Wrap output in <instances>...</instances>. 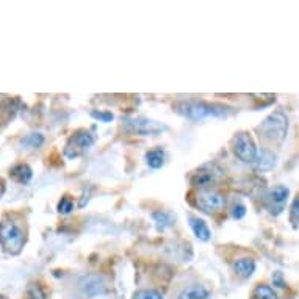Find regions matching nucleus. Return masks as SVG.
<instances>
[{
  "label": "nucleus",
  "mask_w": 299,
  "mask_h": 299,
  "mask_svg": "<svg viewBox=\"0 0 299 299\" xmlns=\"http://www.w3.org/2000/svg\"><path fill=\"white\" fill-rule=\"evenodd\" d=\"M232 151L240 162L248 163V165H254L259 155L257 146H255L252 136L248 132H240L234 136Z\"/></svg>",
  "instance_id": "nucleus-5"
},
{
  "label": "nucleus",
  "mask_w": 299,
  "mask_h": 299,
  "mask_svg": "<svg viewBox=\"0 0 299 299\" xmlns=\"http://www.w3.org/2000/svg\"><path fill=\"white\" fill-rule=\"evenodd\" d=\"M255 168L260 171H268L273 169L276 166V155L274 152H271L269 149H262V152H259L257 160H255Z\"/></svg>",
  "instance_id": "nucleus-15"
},
{
  "label": "nucleus",
  "mask_w": 299,
  "mask_h": 299,
  "mask_svg": "<svg viewBox=\"0 0 299 299\" xmlns=\"http://www.w3.org/2000/svg\"><path fill=\"white\" fill-rule=\"evenodd\" d=\"M10 176H11L13 180H16L18 183L25 185V183H28V182L32 180L33 171H32V168L28 166L27 163H19V165L13 166V168L10 169Z\"/></svg>",
  "instance_id": "nucleus-12"
},
{
  "label": "nucleus",
  "mask_w": 299,
  "mask_h": 299,
  "mask_svg": "<svg viewBox=\"0 0 299 299\" xmlns=\"http://www.w3.org/2000/svg\"><path fill=\"white\" fill-rule=\"evenodd\" d=\"M188 221H190V227L191 231L194 232V235L202 240V241H208L211 238V231L208 229V226L204 219L197 218L194 215H188Z\"/></svg>",
  "instance_id": "nucleus-10"
},
{
  "label": "nucleus",
  "mask_w": 299,
  "mask_h": 299,
  "mask_svg": "<svg viewBox=\"0 0 299 299\" xmlns=\"http://www.w3.org/2000/svg\"><path fill=\"white\" fill-rule=\"evenodd\" d=\"M174 111L191 121H202L207 118H227L232 113V108L204 101H182L174 105Z\"/></svg>",
  "instance_id": "nucleus-2"
},
{
  "label": "nucleus",
  "mask_w": 299,
  "mask_h": 299,
  "mask_svg": "<svg viewBox=\"0 0 299 299\" xmlns=\"http://www.w3.org/2000/svg\"><path fill=\"white\" fill-rule=\"evenodd\" d=\"M288 196H290V190L287 187H283V185H277V187H274L271 191H269L268 199L273 205H277L282 210L283 204L287 202Z\"/></svg>",
  "instance_id": "nucleus-16"
},
{
  "label": "nucleus",
  "mask_w": 299,
  "mask_h": 299,
  "mask_svg": "<svg viewBox=\"0 0 299 299\" xmlns=\"http://www.w3.org/2000/svg\"><path fill=\"white\" fill-rule=\"evenodd\" d=\"M132 299H165V297L157 290H139L133 294Z\"/></svg>",
  "instance_id": "nucleus-20"
},
{
  "label": "nucleus",
  "mask_w": 299,
  "mask_h": 299,
  "mask_svg": "<svg viewBox=\"0 0 299 299\" xmlns=\"http://www.w3.org/2000/svg\"><path fill=\"white\" fill-rule=\"evenodd\" d=\"M42 143H44V136L41 133H30L22 139V146L30 147V149H38L42 146Z\"/></svg>",
  "instance_id": "nucleus-19"
},
{
  "label": "nucleus",
  "mask_w": 299,
  "mask_h": 299,
  "mask_svg": "<svg viewBox=\"0 0 299 299\" xmlns=\"http://www.w3.org/2000/svg\"><path fill=\"white\" fill-rule=\"evenodd\" d=\"M0 299H7V297L5 296H0Z\"/></svg>",
  "instance_id": "nucleus-28"
},
{
  "label": "nucleus",
  "mask_w": 299,
  "mask_h": 299,
  "mask_svg": "<svg viewBox=\"0 0 299 299\" xmlns=\"http://www.w3.org/2000/svg\"><path fill=\"white\" fill-rule=\"evenodd\" d=\"M27 243V231L14 215H5L0 222V245L10 255H18Z\"/></svg>",
  "instance_id": "nucleus-1"
},
{
  "label": "nucleus",
  "mask_w": 299,
  "mask_h": 299,
  "mask_svg": "<svg viewBox=\"0 0 299 299\" xmlns=\"http://www.w3.org/2000/svg\"><path fill=\"white\" fill-rule=\"evenodd\" d=\"M91 116L97 121H101V122H111L113 118H115L111 111H97V110L91 111Z\"/></svg>",
  "instance_id": "nucleus-22"
},
{
  "label": "nucleus",
  "mask_w": 299,
  "mask_h": 299,
  "mask_svg": "<svg viewBox=\"0 0 299 299\" xmlns=\"http://www.w3.org/2000/svg\"><path fill=\"white\" fill-rule=\"evenodd\" d=\"M27 297L28 299H47L44 290H42L38 283H32V285L27 288Z\"/></svg>",
  "instance_id": "nucleus-21"
},
{
  "label": "nucleus",
  "mask_w": 299,
  "mask_h": 299,
  "mask_svg": "<svg viewBox=\"0 0 299 299\" xmlns=\"http://www.w3.org/2000/svg\"><path fill=\"white\" fill-rule=\"evenodd\" d=\"M122 122H124L125 130H129L130 133H135V135H141V136L160 135L162 132L166 130V125H163L162 122H157V121L144 118V116L125 118Z\"/></svg>",
  "instance_id": "nucleus-6"
},
{
  "label": "nucleus",
  "mask_w": 299,
  "mask_h": 299,
  "mask_svg": "<svg viewBox=\"0 0 299 299\" xmlns=\"http://www.w3.org/2000/svg\"><path fill=\"white\" fill-rule=\"evenodd\" d=\"M152 219L157 226V231H165V229H168V227L176 224V216L171 211H166V210L154 211Z\"/></svg>",
  "instance_id": "nucleus-13"
},
{
  "label": "nucleus",
  "mask_w": 299,
  "mask_h": 299,
  "mask_svg": "<svg viewBox=\"0 0 299 299\" xmlns=\"http://www.w3.org/2000/svg\"><path fill=\"white\" fill-rule=\"evenodd\" d=\"M196 205L207 215H216L226 207V197L216 190H199L196 194Z\"/></svg>",
  "instance_id": "nucleus-7"
},
{
  "label": "nucleus",
  "mask_w": 299,
  "mask_h": 299,
  "mask_svg": "<svg viewBox=\"0 0 299 299\" xmlns=\"http://www.w3.org/2000/svg\"><path fill=\"white\" fill-rule=\"evenodd\" d=\"M252 299H277L276 291L269 285H257L252 293Z\"/></svg>",
  "instance_id": "nucleus-18"
},
{
  "label": "nucleus",
  "mask_w": 299,
  "mask_h": 299,
  "mask_svg": "<svg viewBox=\"0 0 299 299\" xmlns=\"http://www.w3.org/2000/svg\"><path fill=\"white\" fill-rule=\"evenodd\" d=\"M291 216L294 219H299V196L294 199L293 204H291Z\"/></svg>",
  "instance_id": "nucleus-26"
},
{
  "label": "nucleus",
  "mask_w": 299,
  "mask_h": 299,
  "mask_svg": "<svg viewBox=\"0 0 299 299\" xmlns=\"http://www.w3.org/2000/svg\"><path fill=\"white\" fill-rule=\"evenodd\" d=\"M210 297V290L204 285H191L183 288L177 299H208Z\"/></svg>",
  "instance_id": "nucleus-14"
},
{
  "label": "nucleus",
  "mask_w": 299,
  "mask_h": 299,
  "mask_svg": "<svg viewBox=\"0 0 299 299\" xmlns=\"http://www.w3.org/2000/svg\"><path fill=\"white\" fill-rule=\"evenodd\" d=\"M146 163L152 169L162 168L163 163H165V151L162 147H155V149L147 151V154H146Z\"/></svg>",
  "instance_id": "nucleus-17"
},
{
  "label": "nucleus",
  "mask_w": 299,
  "mask_h": 299,
  "mask_svg": "<svg viewBox=\"0 0 299 299\" xmlns=\"http://www.w3.org/2000/svg\"><path fill=\"white\" fill-rule=\"evenodd\" d=\"M231 213H232V218L234 219H241V218L246 215V207L241 204V202H237V204L232 205Z\"/></svg>",
  "instance_id": "nucleus-24"
},
{
  "label": "nucleus",
  "mask_w": 299,
  "mask_h": 299,
  "mask_svg": "<svg viewBox=\"0 0 299 299\" xmlns=\"http://www.w3.org/2000/svg\"><path fill=\"white\" fill-rule=\"evenodd\" d=\"M257 130L260 136L269 143L282 144L288 133V118L282 110H276L263 119Z\"/></svg>",
  "instance_id": "nucleus-3"
},
{
  "label": "nucleus",
  "mask_w": 299,
  "mask_h": 299,
  "mask_svg": "<svg viewBox=\"0 0 299 299\" xmlns=\"http://www.w3.org/2000/svg\"><path fill=\"white\" fill-rule=\"evenodd\" d=\"M273 282H274V285H276V287H279V288H283V287H285V282H283V276H282V273H280V271L274 273V276H273Z\"/></svg>",
  "instance_id": "nucleus-25"
},
{
  "label": "nucleus",
  "mask_w": 299,
  "mask_h": 299,
  "mask_svg": "<svg viewBox=\"0 0 299 299\" xmlns=\"http://www.w3.org/2000/svg\"><path fill=\"white\" fill-rule=\"evenodd\" d=\"M232 268H234V271H235V274L238 277L249 279L254 274V271H255V262L252 259H249V257H243V259L235 260Z\"/></svg>",
  "instance_id": "nucleus-11"
},
{
  "label": "nucleus",
  "mask_w": 299,
  "mask_h": 299,
  "mask_svg": "<svg viewBox=\"0 0 299 299\" xmlns=\"http://www.w3.org/2000/svg\"><path fill=\"white\" fill-rule=\"evenodd\" d=\"M72 210H74V202L70 201L69 197H63L60 201V204H58V211L61 213V215H69Z\"/></svg>",
  "instance_id": "nucleus-23"
},
{
  "label": "nucleus",
  "mask_w": 299,
  "mask_h": 299,
  "mask_svg": "<svg viewBox=\"0 0 299 299\" xmlns=\"http://www.w3.org/2000/svg\"><path fill=\"white\" fill-rule=\"evenodd\" d=\"M224 177V171L216 163H205L191 174V185L199 190H208Z\"/></svg>",
  "instance_id": "nucleus-4"
},
{
  "label": "nucleus",
  "mask_w": 299,
  "mask_h": 299,
  "mask_svg": "<svg viewBox=\"0 0 299 299\" xmlns=\"http://www.w3.org/2000/svg\"><path fill=\"white\" fill-rule=\"evenodd\" d=\"M94 143H96L94 133H91L90 130H79L69 138L64 149V155L67 159H76V157L91 149Z\"/></svg>",
  "instance_id": "nucleus-8"
},
{
  "label": "nucleus",
  "mask_w": 299,
  "mask_h": 299,
  "mask_svg": "<svg viewBox=\"0 0 299 299\" xmlns=\"http://www.w3.org/2000/svg\"><path fill=\"white\" fill-rule=\"evenodd\" d=\"M79 290L85 297H97L108 291L105 277L99 274H85L79 279Z\"/></svg>",
  "instance_id": "nucleus-9"
},
{
  "label": "nucleus",
  "mask_w": 299,
  "mask_h": 299,
  "mask_svg": "<svg viewBox=\"0 0 299 299\" xmlns=\"http://www.w3.org/2000/svg\"><path fill=\"white\" fill-rule=\"evenodd\" d=\"M5 193V183H4V180L0 179V197H2V194Z\"/></svg>",
  "instance_id": "nucleus-27"
}]
</instances>
